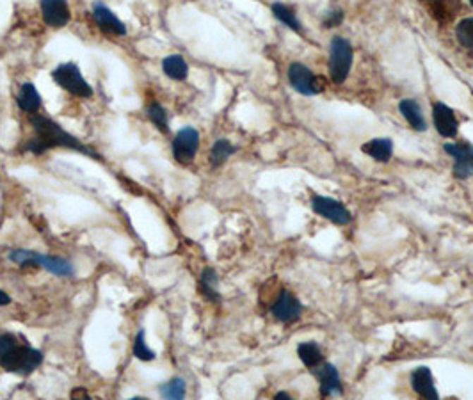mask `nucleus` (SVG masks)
Masks as SVG:
<instances>
[{
    "label": "nucleus",
    "instance_id": "obj_1",
    "mask_svg": "<svg viewBox=\"0 0 473 400\" xmlns=\"http://www.w3.org/2000/svg\"><path fill=\"white\" fill-rule=\"evenodd\" d=\"M30 125L34 128V137L27 142V150L34 155H43L45 151L52 150V148H70V150L80 151V154L87 155V157L100 161V155L94 154L93 150L68 134L64 128H61L56 121L49 120V118L42 116V114H32L30 118Z\"/></svg>",
    "mask_w": 473,
    "mask_h": 400
},
{
    "label": "nucleus",
    "instance_id": "obj_2",
    "mask_svg": "<svg viewBox=\"0 0 473 400\" xmlns=\"http://www.w3.org/2000/svg\"><path fill=\"white\" fill-rule=\"evenodd\" d=\"M43 361V352L32 349L27 344H20L18 338L15 340V344L4 352L0 354V365L2 368H6L11 374L18 375H29L36 370Z\"/></svg>",
    "mask_w": 473,
    "mask_h": 400
},
{
    "label": "nucleus",
    "instance_id": "obj_3",
    "mask_svg": "<svg viewBox=\"0 0 473 400\" xmlns=\"http://www.w3.org/2000/svg\"><path fill=\"white\" fill-rule=\"evenodd\" d=\"M9 260L22 267H43L49 273L61 277H66L73 274V267L66 260L59 258V256H50V254H39L34 253V251L16 249L9 253Z\"/></svg>",
    "mask_w": 473,
    "mask_h": 400
},
{
    "label": "nucleus",
    "instance_id": "obj_4",
    "mask_svg": "<svg viewBox=\"0 0 473 400\" xmlns=\"http://www.w3.org/2000/svg\"><path fill=\"white\" fill-rule=\"evenodd\" d=\"M354 52L350 43L345 38L335 36L331 39V46H329V75L335 84H343L349 79L350 68H352Z\"/></svg>",
    "mask_w": 473,
    "mask_h": 400
},
{
    "label": "nucleus",
    "instance_id": "obj_5",
    "mask_svg": "<svg viewBox=\"0 0 473 400\" xmlns=\"http://www.w3.org/2000/svg\"><path fill=\"white\" fill-rule=\"evenodd\" d=\"M52 79L56 80L57 86H61L64 91L73 94V96L78 98L93 96V89H91L90 84L84 80L82 73H80V70H78L75 64L66 63L57 66L56 70L52 71Z\"/></svg>",
    "mask_w": 473,
    "mask_h": 400
},
{
    "label": "nucleus",
    "instance_id": "obj_6",
    "mask_svg": "<svg viewBox=\"0 0 473 400\" xmlns=\"http://www.w3.org/2000/svg\"><path fill=\"white\" fill-rule=\"evenodd\" d=\"M288 82L292 89L302 96H315L324 89L321 79L313 75V71L301 63H292L288 68Z\"/></svg>",
    "mask_w": 473,
    "mask_h": 400
},
{
    "label": "nucleus",
    "instance_id": "obj_7",
    "mask_svg": "<svg viewBox=\"0 0 473 400\" xmlns=\"http://www.w3.org/2000/svg\"><path fill=\"white\" fill-rule=\"evenodd\" d=\"M312 208L315 213H319L321 217H324V219L338 226H345L352 221V213L349 212V208L340 201H336V199L328 198V196L313 194Z\"/></svg>",
    "mask_w": 473,
    "mask_h": 400
},
{
    "label": "nucleus",
    "instance_id": "obj_8",
    "mask_svg": "<svg viewBox=\"0 0 473 400\" xmlns=\"http://www.w3.org/2000/svg\"><path fill=\"white\" fill-rule=\"evenodd\" d=\"M445 151L454 161V176L457 180H468L473 176V146L468 142H448L445 144Z\"/></svg>",
    "mask_w": 473,
    "mask_h": 400
},
{
    "label": "nucleus",
    "instance_id": "obj_9",
    "mask_svg": "<svg viewBox=\"0 0 473 400\" xmlns=\"http://www.w3.org/2000/svg\"><path fill=\"white\" fill-rule=\"evenodd\" d=\"M199 148V134L196 128L185 127L173 139V155L180 164H190Z\"/></svg>",
    "mask_w": 473,
    "mask_h": 400
},
{
    "label": "nucleus",
    "instance_id": "obj_10",
    "mask_svg": "<svg viewBox=\"0 0 473 400\" xmlns=\"http://www.w3.org/2000/svg\"><path fill=\"white\" fill-rule=\"evenodd\" d=\"M271 313L276 320L283 322V324H292V322L301 318L302 304L299 303V299L290 290H281L280 297L272 304Z\"/></svg>",
    "mask_w": 473,
    "mask_h": 400
},
{
    "label": "nucleus",
    "instance_id": "obj_11",
    "mask_svg": "<svg viewBox=\"0 0 473 400\" xmlns=\"http://www.w3.org/2000/svg\"><path fill=\"white\" fill-rule=\"evenodd\" d=\"M312 372H313V375L317 377L319 388H321V395L322 396L342 395V393H343L342 381H340L338 370H336L335 365L322 361L321 365L313 367Z\"/></svg>",
    "mask_w": 473,
    "mask_h": 400
},
{
    "label": "nucleus",
    "instance_id": "obj_12",
    "mask_svg": "<svg viewBox=\"0 0 473 400\" xmlns=\"http://www.w3.org/2000/svg\"><path fill=\"white\" fill-rule=\"evenodd\" d=\"M432 121H434V128L441 137H455L457 135V118L455 113L448 105L443 101H436L432 107Z\"/></svg>",
    "mask_w": 473,
    "mask_h": 400
},
{
    "label": "nucleus",
    "instance_id": "obj_13",
    "mask_svg": "<svg viewBox=\"0 0 473 400\" xmlns=\"http://www.w3.org/2000/svg\"><path fill=\"white\" fill-rule=\"evenodd\" d=\"M39 4H42L43 20L49 27L61 29L70 22L71 13L66 0H39Z\"/></svg>",
    "mask_w": 473,
    "mask_h": 400
},
{
    "label": "nucleus",
    "instance_id": "obj_14",
    "mask_svg": "<svg viewBox=\"0 0 473 400\" xmlns=\"http://www.w3.org/2000/svg\"><path fill=\"white\" fill-rule=\"evenodd\" d=\"M93 16L94 22L98 23V27H100L104 32L116 34V36H125V34H127V27L123 25V22H121V20L118 18L107 6L102 4V2H94Z\"/></svg>",
    "mask_w": 473,
    "mask_h": 400
},
{
    "label": "nucleus",
    "instance_id": "obj_15",
    "mask_svg": "<svg viewBox=\"0 0 473 400\" xmlns=\"http://www.w3.org/2000/svg\"><path fill=\"white\" fill-rule=\"evenodd\" d=\"M411 386L414 392L424 399H440L436 386H434V377H432L431 368L418 367L411 372Z\"/></svg>",
    "mask_w": 473,
    "mask_h": 400
},
{
    "label": "nucleus",
    "instance_id": "obj_16",
    "mask_svg": "<svg viewBox=\"0 0 473 400\" xmlns=\"http://www.w3.org/2000/svg\"><path fill=\"white\" fill-rule=\"evenodd\" d=\"M399 111L404 116V120L410 123V127L413 128V130H417V132L427 130V121H425L424 113H422V107L417 100H411V98L400 100Z\"/></svg>",
    "mask_w": 473,
    "mask_h": 400
},
{
    "label": "nucleus",
    "instance_id": "obj_17",
    "mask_svg": "<svg viewBox=\"0 0 473 400\" xmlns=\"http://www.w3.org/2000/svg\"><path fill=\"white\" fill-rule=\"evenodd\" d=\"M363 154L369 155L370 158H374L376 162H390L391 155H393V142L391 139L386 137H377L372 141L365 142L362 146Z\"/></svg>",
    "mask_w": 473,
    "mask_h": 400
},
{
    "label": "nucleus",
    "instance_id": "obj_18",
    "mask_svg": "<svg viewBox=\"0 0 473 400\" xmlns=\"http://www.w3.org/2000/svg\"><path fill=\"white\" fill-rule=\"evenodd\" d=\"M16 104H18V107L22 108L23 113L32 116V114L39 113V108H42V96H39V93H37L32 84L25 82L22 89H20V93L16 94Z\"/></svg>",
    "mask_w": 473,
    "mask_h": 400
},
{
    "label": "nucleus",
    "instance_id": "obj_19",
    "mask_svg": "<svg viewBox=\"0 0 473 400\" xmlns=\"http://www.w3.org/2000/svg\"><path fill=\"white\" fill-rule=\"evenodd\" d=\"M297 356L308 368L317 367V365L324 361V354H322V349L317 342H302V344H299Z\"/></svg>",
    "mask_w": 473,
    "mask_h": 400
},
{
    "label": "nucleus",
    "instance_id": "obj_20",
    "mask_svg": "<svg viewBox=\"0 0 473 400\" xmlns=\"http://www.w3.org/2000/svg\"><path fill=\"white\" fill-rule=\"evenodd\" d=\"M162 70L173 80H185L189 77V64L182 56H168L162 61Z\"/></svg>",
    "mask_w": 473,
    "mask_h": 400
},
{
    "label": "nucleus",
    "instance_id": "obj_21",
    "mask_svg": "<svg viewBox=\"0 0 473 400\" xmlns=\"http://www.w3.org/2000/svg\"><path fill=\"white\" fill-rule=\"evenodd\" d=\"M272 15L280 20L283 25H287L288 29L294 30V32H297V34L302 32L301 22H299L297 15H295V11L290 8V6L281 4V2H276V4H272Z\"/></svg>",
    "mask_w": 473,
    "mask_h": 400
},
{
    "label": "nucleus",
    "instance_id": "obj_22",
    "mask_svg": "<svg viewBox=\"0 0 473 400\" xmlns=\"http://www.w3.org/2000/svg\"><path fill=\"white\" fill-rule=\"evenodd\" d=\"M217 283H219V277H217V273L214 269H205L202 274V280H199V290H202L203 296L207 297L209 301H214V303H219L221 301V294L217 290Z\"/></svg>",
    "mask_w": 473,
    "mask_h": 400
},
{
    "label": "nucleus",
    "instance_id": "obj_23",
    "mask_svg": "<svg viewBox=\"0 0 473 400\" xmlns=\"http://www.w3.org/2000/svg\"><path fill=\"white\" fill-rule=\"evenodd\" d=\"M235 151H237V148H235L228 139H219V141L214 142L212 151H210V164H212V168L223 165Z\"/></svg>",
    "mask_w": 473,
    "mask_h": 400
},
{
    "label": "nucleus",
    "instance_id": "obj_24",
    "mask_svg": "<svg viewBox=\"0 0 473 400\" xmlns=\"http://www.w3.org/2000/svg\"><path fill=\"white\" fill-rule=\"evenodd\" d=\"M146 114H148L149 121H152V123L155 125L159 130L164 132V134L169 130V114H168V111H166V108L159 104V101L149 104Z\"/></svg>",
    "mask_w": 473,
    "mask_h": 400
},
{
    "label": "nucleus",
    "instance_id": "obj_25",
    "mask_svg": "<svg viewBox=\"0 0 473 400\" xmlns=\"http://www.w3.org/2000/svg\"><path fill=\"white\" fill-rule=\"evenodd\" d=\"M455 38L459 45L473 50V18H462L455 27Z\"/></svg>",
    "mask_w": 473,
    "mask_h": 400
},
{
    "label": "nucleus",
    "instance_id": "obj_26",
    "mask_svg": "<svg viewBox=\"0 0 473 400\" xmlns=\"http://www.w3.org/2000/svg\"><path fill=\"white\" fill-rule=\"evenodd\" d=\"M185 392H187L185 381H183V379H180V377L171 379V381L161 386V395L164 396V399L180 400V399H183V396H185Z\"/></svg>",
    "mask_w": 473,
    "mask_h": 400
},
{
    "label": "nucleus",
    "instance_id": "obj_27",
    "mask_svg": "<svg viewBox=\"0 0 473 400\" xmlns=\"http://www.w3.org/2000/svg\"><path fill=\"white\" fill-rule=\"evenodd\" d=\"M134 356L137 359H141V361H152V359H155V352L146 345L145 331L142 330L139 331L137 338H135L134 342Z\"/></svg>",
    "mask_w": 473,
    "mask_h": 400
},
{
    "label": "nucleus",
    "instance_id": "obj_28",
    "mask_svg": "<svg viewBox=\"0 0 473 400\" xmlns=\"http://www.w3.org/2000/svg\"><path fill=\"white\" fill-rule=\"evenodd\" d=\"M343 20V13L342 11H331L326 15V20H324V25L326 27H336L340 25Z\"/></svg>",
    "mask_w": 473,
    "mask_h": 400
},
{
    "label": "nucleus",
    "instance_id": "obj_29",
    "mask_svg": "<svg viewBox=\"0 0 473 400\" xmlns=\"http://www.w3.org/2000/svg\"><path fill=\"white\" fill-rule=\"evenodd\" d=\"M425 2L431 4V9L436 13V16L443 15V0H425Z\"/></svg>",
    "mask_w": 473,
    "mask_h": 400
},
{
    "label": "nucleus",
    "instance_id": "obj_30",
    "mask_svg": "<svg viewBox=\"0 0 473 400\" xmlns=\"http://www.w3.org/2000/svg\"><path fill=\"white\" fill-rule=\"evenodd\" d=\"M9 303H11V297H9L6 292H2V290H0V306H8Z\"/></svg>",
    "mask_w": 473,
    "mask_h": 400
},
{
    "label": "nucleus",
    "instance_id": "obj_31",
    "mask_svg": "<svg viewBox=\"0 0 473 400\" xmlns=\"http://www.w3.org/2000/svg\"><path fill=\"white\" fill-rule=\"evenodd\" d=\"M274 399H278V400H283V399H292V396H290V393L280 392V393H276V395H274Z\"/></svg>",
    "mask_w": 473,
    "mask_h": 400
}]
</instances>
